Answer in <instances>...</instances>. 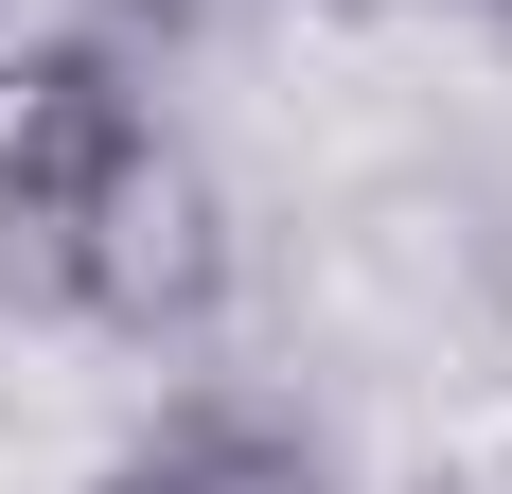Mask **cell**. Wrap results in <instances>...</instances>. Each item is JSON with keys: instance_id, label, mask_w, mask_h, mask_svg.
<instances>
[{"instance_id": "6da1fadb", "label": "cell", "mask_w": 512, "mask_h": 494, "mask_svg": "<svg viewBox=\"0 0 512 494\" xmlns=\"http://www.w3.org/2000/svg\"><path fill=\"white\" fill-rule=\"evenodd\" d=\"M36 300H71V318H89V336H124V353H195L212 318H230V195H212V159L177 142L159 106L106 142L89 195H71Z\"/></svg>"}, {"instance_id": "7a4b0ae2", "label": "cell", "mask_w": 512, "mask_h": 494, "mask_svg": "<svg viewBox=\"0 0 512 494\" xmlns=\"http://www.w3.org/2000/svg\"><path fill=\"white\" fill-rule=\"evenodd\" d=\"M124 124H142V89H124L106 36H18L0 53V283H53V230H71V195L106 177Z\"/></svg>"}, {"instance_id": "3957f363", "label": "cell", "mask_w": 512, "mask_h": 494, "mask_svg": "<svg viewBox=\"0 0 512 494\" xmlns=\"http://www.w3.org/2000/svg\"><path fill=\"white\" fill-rule=\"evenodd\" d=\"M89 494H336V459H318L283 406H177V424H142Z\"/></svg>"}, {"instance_id": "277c9868", "label": "cell", "mask_w": 512, "mask_h": 494, "mask_svg": "<svg viewBox=\"0 0 512 494\" xmlns=\"http://www.w3.org/2000/svg\"><path fill=\"white\" fill-rule=\"evenodd\" d=\"M495 18H512V0H495Z\"/></svg>"}]
</instances>
